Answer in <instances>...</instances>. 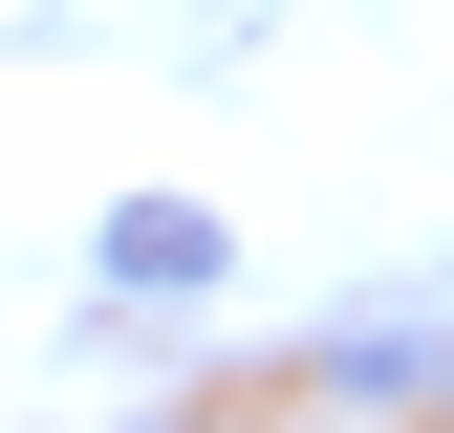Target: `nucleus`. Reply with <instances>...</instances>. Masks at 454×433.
<instances>
[{"label": "nucleus", "instance_id": "f257e3e1", "mask_svg": "<svg viewBox=\"0 0 454 433\" xmlns=\"http://www.w3.org/2000/svg\"><path fill=\"white\" fill-rule=\"evenodd\" d=\"M108 282H152V303L216 282V216H195V195H130V216H108Z\"/></svg>", "mask_w": 454, "mask_h": 433}]
</instances>
